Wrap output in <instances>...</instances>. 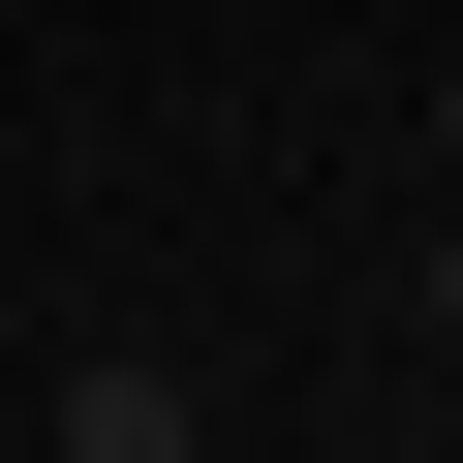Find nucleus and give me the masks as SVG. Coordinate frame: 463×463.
Segmentation results:
<instances>
[{
    "label": "nucleus",
    "instance_id": "obj_2",
    "mask_svg": "<svg viewBox=\"0 0 463 463\" xmlns=\"http://www.w3.org/2000/svg\"><path fill=\"white\" fill-rule=\"evenodd\" d=\"M432 340H463V216H432Z\"/></svg>",
    "mask_w": 463,
    "mask_h": 463
},
{
    "label": "nucleus",
    "instance_id": "obj_1",
    "mask_svg": "<svg viewBox=\"0 0 463 463\" xmlns=\"http://www.w3.org/2000/svg\"><path fill=\"white\" fill-rule=\"evenodd\" d=\"M185 432H216V402H185L155 340H62V463H185Z\"/></svg>",
    "mask_w": 463,
    "mask_h": 463
},
{
    "label": "nucleus",
    "instance_id": "obj_3",
    "mask_svg": "<svg viewBox=\"0 0 463 463\" xmlns=\"http://www.w3.org/2000/svg\"><path fill=\"white\" fill-rule=\"evenodd\" d=\"M432 155H463V62H432Z\"/></svg>",
    "mask_w": 463,
    "mask_h": 463
}]
</instances>
